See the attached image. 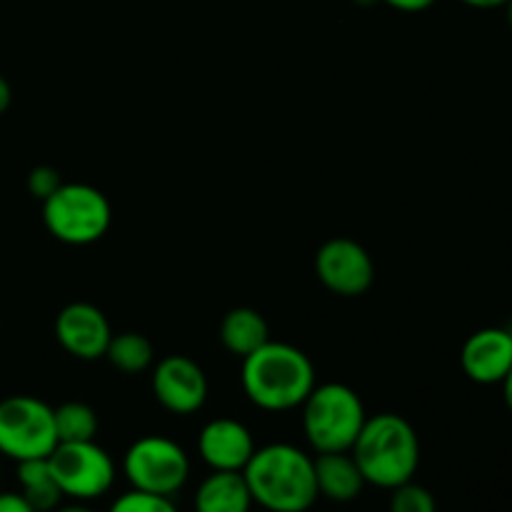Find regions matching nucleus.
<instances>
[{"mask_svg": "<svg viewBox=\"0 0 512 512\" xmlns=\"http://www.w3.org/2000/svg\"><path fill=\"white\" fill-rule=\"evenodd\" d=\"M243 478L253 503L268 512H308L320 498L315 460L290 443L255 448Z\"/></svg>", "mask_w": 512, "mask_h": 512, "instance_id": "f257e3e1", "label": "nucleus"}, {"mask_svg": "<svg viewBox=\"0 0 512 512\" xmlns=\"http://www.w3.org/2000/svg\"><path fill=\"white\" fill-rule=\"evenodd\" d=\"M240 383L255 408L288 413L300 408L315 388V365L290 343H268L243 358Z\"/></svg>", "mask_w": 512, "mask_h": 512, "instance_id": "f03ea898", "label": "nucleus"}, {"mask_svg": "<svg viewBox=\"0 0 512 512\" xmlns=\"http://www.w3.org/2000/svg\"><path fill=\"white\" fill-rule=\"evenodd\" d=\"M365 483L380 490H395L410 483L420 468V438L410 420L395 413H380L365 420L350 448Z\"/></svg>", "mask_w": 512, "mask_h": 512, "instance_id": "7ed1b4c3", "label": "nucleus"}, {"mask_svg": "<svg viewBox=\"0 0 512 512\" xmlns=\"http://www.w3.org/2000/svg\"><path fill=\"white\" fill-rule=\"evenodd\" d=\"M300 408L305 440L318 455L350 453L368 420L360 395L343 383L315 385Z\"/></svg>", "mask_w": 512, "mask_h": 512, "instance_id": "20e7f679", "label": "nucleus"}, {"mask_svg": "<svg viewBox=\"0 0 512 512\" xmlns=\"http://www.w3.org/2000/svg\"><path fill=\"white\" fill-rule=\"evenodd\" d=\"M43 223L65 245H93L113 223L110 200L88 183H63L43 200Z\"/></svg>", "mask_w": 512, "mask_h": 512, "instance_id": "39448f33", "label": "nucleus"}, {"mask_svg": "<svg viewBox=\"0 0 512 512\" xmlns=\"http://www.w3.org/2000/svg\"><path fill=\"white\" fill-rule=\"evenodd\" d=\"M55 410L33 395L0 400V455L25 463L48 458L58 448Z\"/></svg>", "mask_w": 512, "mask_h": 512, "instance_id": "423d86ee", "label": "nucleus"}, {"mask_svg": "<svg viewBox=\"0 0 512 512\" xmlns=\"http://www.w3.org/2000/svg\"><path fill=\"white\" fill-rule=\"evenodd\" d=\"M123 475L130 488L173 498L190 478V458L183 445L165 435H145L123 455Z\"/></svg>", "mask_w": 512, "mask_h": 512, "instance_id": "0eeeda50", "label": "nucleus"}, {"mask_svg": "<svg viewBox=\"0 0 512 512\" xmlns=\"http://www.w3.org/2000/svg\"><path fill=\"white\" fill-rule=\"evenodd\" d=\"M48 463L63 498L75 503L103 498L115 485L113 458L95 440L58 443V448L48 455Z\"/></svg>", "mask_w": 512, "mask_h": 512, "instance_id": "6e6552de", "label": "nucleus"}, {"mask_svg": "<svg viewBox=\"0 0 512 512\" xmlns=\"http://www.w3.org/2000/svg\"><path fill=\"white\" fill-rule=\"evenodd\" d=\"M318 280L340 298L368 293L375 280V265L368 250L350 238H330L315 255Z\"/></svg>", "mask_w": 512, "mask_h": 512, "instance_id": "1a4fd4ad", "label": "nucleus"}, {"mask_svg": "<svg viewBox=\"0 0 512 512\" xmlns=\"http://www.w3.org/2000/svg\"><path fill=\"white\" fill-rule=\"evenodd\" d=\"M155 400L173 415H193L208 400V378L188 355H168L155 365Z\"/></svg>", "mask_w": 512, "mask_h": 512, "instance_id": "9d476101", "label": "nucleus"}, {"mask_svg": "<svg viewBox=\"0 0 512 512\" xmlns=\"http://www.w3.org/2000/svg\"><path fill=\"white\" fill-rule=\"evenodd\" d=\"M113 330L103 310L90 303H70L55 318V340L68 355L78 360L105 358Z\"/></svg>", "mask_w": 512, "mask_h": 512, "instance_id": "9b49d317", "label": "nucleus"}, {"mask_svg": "<svg viewBox=\"0 0 512 512\" xmlns=\"http://www.w3.org/2000/svg\"><path fill=\"white\" fill-rule=\"evenodd\" d=\"M198 453L210 470L243 473L255 453L253 433L235 418H215L200 430Z\"/></svg>", "mask_w": 512, "mask_h": 512, "instance_id": "f8f14e48", "label": "nucleus"}, {"mask_svg": "<svg viewBox=\"0 0 512 512\" xmlns=\"http://www.w3.org/2000/svg\"><path fill=\"white\" fill-rule=\"evenodd\" d=\"M463 373L478 385H500L512 368V330L483 328L460 350Z\"/></svg>", "mask_w": 512, "mask_h": 512, "instance_id": "ddd939ff", "label": "nucleus"}, {"mask_svg": "<svg viewBox=\"0 0 512 512\" xmlns=\"http://www.w3.org/2000/svg\"><path fill=\"white\" fill-rule=\"evenodd\" d=\"M315 483L320 498L333 503H350L368 485L350 453H320L315 458Z\"/></svg>", "mask_w": 512, "mask_h": 512, "instance_id": "4468645a", "label": "nucleus"}, {"mask_svg": "<svg viewBox=\"0 0 512 512\" xmlns=\"http://www.w3.org/2000/svg\"><path fill=\"white\" fill-rule=\"evenodd\" d=\"M253 505L243 473L210 470L195 490V512H250Z\"/></svg>", "mask_w": 512, "mask_h": 512, "instance_id": "2eb2a0df", "label": "nucleus"}, {"mask_svg": "<svg viewBox=\"0 0 512 512\" xmlns=\"http://www.w3.org/2000/svg\"><path fill=\"white\" fill-rule=\"evenodd\" d=\"M270 340V328L253 308H233L220 323V343L228 353L248 358Z\"/></svg>", "mask_w": 512, "mask_h": 512, "instance_id": "dca6fc26", "label": "nucleus"}, {"mask_svg": "<svg viewBox=\"0 0 512 512\" xmlns=\"http://www.w3.org/2000/svg\"><path fill=\"white\" fill-rule=\"evenodd\" d=\"M18 483L20 495L30 503L35 512H53L63 500L58 483L53 478L48 458L25 460L18 463Z\"/></svg>", "mask_w": 512, "mask_h": 512, "instance_id": "f3484780", "label": "nucleus"}, {"mask_svg": "<svg viewBox=\"0 0 512 512\" xmlns=\"http://www.w3.org/2000/svg\"><path fill=\"white\" fill-rule=\"evenodd\" d=\"M105 358H108L110 365L118 368L120 373H143V370H148L150 365H153V343L140 333L113 335L108 350H105Z\"/></svg>", "mask_w": 512, "mask_h": 512, "instance_id": "a211bd4d", "label": "nucleus"}, {"mask_svg": "<svg viewBox=\"0 0 512 512\" xmlns=\"http://www.w3.org/2000/svg\"><path fill=\"white\" fill-rule=\"evenodd\" d=\"M55 430L60 443H83L98 435V413L88 403L70 400L55 408Z\"/></svg>", "mask_w": 512, "mask_h": 512, "instance_id": "6ab92c4d", "label": "nucleus"}, {"mask_svg": "<svg viewBox=\"0 0 512 512\" xmlns=\"http://www.w3.org/2000/svg\"><path fill=\"white\" fill-rule=\"evenodd\" d=\"M390 493V512H438L435 495L413 480Z\"/></svg>", "mask_w": 512, "mask_h": 512, "instance_id": "aec40b11", "label": "nucleus"}, {"mask_svg": "<svg viewBox=\"0 0 512 512\" xmlns=\"http://www.w3.org/2000/svg\"><path fill=\"white\" fill-rule=\"evenodd\" d=\"M108 512H180V510L178 505L173 503V498L143 493V490L130 488L128 493L115 498V503L110 505Z\"/></svg>", "mask_w": 512, "mask_h": 512, "instance_id": "412c9836", "label": "nucleus"}, {"mask_svg": "<svg viewBox=\"0 0 512 512\" xmlns=\"http://www.w3.org/2000/svg\"><path fill=\"white\" fill-rule=\"evenodd\" d=\"M60 185H63L60 173L55 168H50V165H38V168L30 170L28 193L33 195V198H38V200L50 198V195H53Z\"/></svg>", "mask_w": 512, "mask_h": 512, "instance_id": "4be33fe9", "label": "nucleus"}, {"mask_svg": "<svg viewBox=\"0 0 512 512\" xmlns=\"http://www.w3.org/2000/svg\"><path fill=\"white\" fill-rule=\"evenodd\" d=\"M0 512H35L20 493H0Z\"/></svg>", "mask_w": 512, "mask_h": 512, "instance_id": "5701e85b", "label": "nucleus"}, {"mask_svg": "<svg viewBox=\"0 0 512 512\" xmlns=\"http://www.w3.org/2000/svg\"><path fill=\"white\" fill-rule=\"evenodd\" d=\"M383 3L395 10H403V13H423V10L433 8L438 0H383Z\"/></svg>", "mask_w": 512, "mask_h": 512, "instance_id": "b1692460", "label": "nucleus"}, {"mask_svg": "<svg viewBox=\"0 0 512 512\" xmlns=\"http://www.w3.org/2000/svg\"><path fill=\"white\" fill-rule=\"evenodd\" d=\"M460 3L470 5V8H478V10H493V8H503L508 0H460Z\"/></svg>", "mask_w": 512, "mask_h": 512, "instance_id": "393cba45", "label": "nucleus"}, {"mask_svg": "<svg viewBox=\"0 0 512 512\" xmlns=\"http://www.w3.org/2000/svg\"><path fill=\"white\" fill-rule=\"evenodd\" d=\"M10 100H13V90H10L8 80L0 75V113H5L10 108Z\"/></svg>", "mask_w": 512, "mask_h": 512, "instance_id": "a878e982", "label": "nucleus"}, {"mask_svg": "<svg viewBox=\"0 0 512 512\" xmlns=\"http://www.w3.org/2000/svg\"><path fill=\"white\" fill-rule=\"evenodd\" d=\"M500 385H503V400H505V405H508V410L512 413V368H510L508 378H505Z\"/></svg>", "mask_w": 512, "mask_h": 512, "instance_id": "bb28decb", "label": "nucleus"}, {"mask_svg": "<svg viewBox=\"0 0 512 512\" xmlns=\"http://www.w3.org/2000/svg\"><path fill=\"white\" fill-rule=\"evenodd\" d=\"M53 512H95V510L88 508L85 503H73V505H58Z\"/></svg>", "mask_w": 512, "mask_h": 512, "instance_id": "cd10ccee", "label": "nucleus"}, {"mask_svg": "<svg viewBox=\"0 0 512 512\" xmlns=\"http://www.w3.org/2000/svg\"><path fill=\"white\" fill-rule=\"evenodd\" d=\"M503 8H505V13H508V25H510V30H512V0H508V3H505Z\"/></svg>", "mask_w": 512, "mask_h": 512, "instance_id": "c85d7f7f", "label": "nucleus"}, {"mask_svg": "<svg viewBox=\"0 0 512 512\" xmlns=\"http://www.w3.org/2000/svg\"><path fill=\"white\" fill-rule=\"evenodd\" d=\"M3 458V455H0ZM0 480H3V460H0Z\"/></svg>", "mask_w": 512, "mask_h": 512, "instance_id": "c756f323", "label": "nucleus"}]
</instances>
